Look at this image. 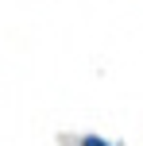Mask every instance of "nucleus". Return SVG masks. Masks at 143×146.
Listing matches in <instances>:
<instances>
[{
  "label": "nucleus",
  "mask_w": 143,
  "mask_h": 146,
  "mask_svg": "<svg viewBox=\"0 0 143 146\" xmlns=\"http://www.w3.org/2000/svg\"><path fill=\"white\" fill-rule=\"evenodd\" d=\"M81 146H108V142L101 139V135H85V139H81Z\"/></svg>",
  "instance_id": "nucleus-1"
}]
</instances>
